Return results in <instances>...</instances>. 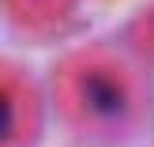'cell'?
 Returning a JSON list of instances; mask_svg holds the SVG:
<instances>
[{
    "label": "cell",
    "instance_id": "1",
    "mask_svg": "<svg viewBox=\"0 0 154 147\" xmlns=\"http://www.w3.org/2000/svg\"><path fill=\"white\" fill-rule=\"evenodd\" d=\"M68 106L79 113L83 125L98 132H113L135 121L139 113V83L132 79L124 64L109 57H79L64 72Z\"/></svg>",
    "mask_w": 154,
    "mask_h": 147
},
{
    "label": "cell",
    "instance_id": "2",
    "mask_svg": "<svg viewBox=\"0 0 154 147\" xmlns=\"http://www.w3.org/2000/svg\"><path fill=\"white\" fill-rule=\"evenodd\" d=\"M34 128V98L19 75L0 68V147H19Z\"/></svg>",
    "mask_w": 154,
    "mask_h": 147
},
{
    "label": "cell",
    "instance_id": "3",
    "mask_svg": "<svg viewBox=\"0 0 154 147\" xmlns=\"http://www.w3.org/2000/svg\"><path fill=\"white\" fill-rule=\"evenodd\" d=\"M139 42H143V49L154 53V11L143 19V27H139Z\"/></svg>",
    "mask_w": 154,
    "mask_h": 147
}]
</instances>
